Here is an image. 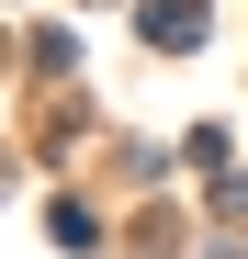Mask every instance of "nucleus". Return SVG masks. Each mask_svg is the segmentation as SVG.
Here are the masks:
<instances>
[{"instance_id": "nucleus-1", "label": "nucleus", "mask_w": 248, "mask_h": 259, "mask_svg": "<svg viewBox=\"0 0 248 259\" xmlns=\"http://www.w3.org/2000/svg\"><path fill=\"white\" fill-rule=\"evenodd\" d=\"M147 34H158V46H192V34H203V0H158Z\"/></svg>"}]
</instances>
